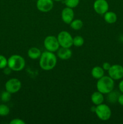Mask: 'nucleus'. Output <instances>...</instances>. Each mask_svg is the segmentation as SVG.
Here are the masks:
<instances>
[{"label":"nucleus","mask_w":123,"mask_h":124,"mask_svg":"<svg viewBox=\"0 0 123 124\" xmlns=\"http://www.w3.org/2000/svg\"><path fill=\"white\" fill-rule=\"evenodd\" d=\"M10 124H25V122L23 120L19 118H15L12 119L10 122Z\"/></svg>","instance_id":"obj_24"},{"label":"nucleus","mask_w":123,"mask_h":124,"mask_svg":"<svg viewBox=\"0 0 123 124\" xmlns=\"http://www.w3.org/2000/svg\"><path fill=\"white\" fill-rule=\"evenodd\" d=\"M42 52L41 50L36 47H33L29 48L27 52L28 56L31 59H37L40 58Z\"/></svg>","instance_id":"obj_15"},{"label":"nucleus","mask_w":123,"mask_h":124,"mask_svg":"<svg viewBox=\"0 0 123 124\" xmlns=\"http://www.w3.org/2000/svg\"><path fill=\"white\" fill-rule=\"evenodd\" d=\"M54 1H57V2H59V1H63V0H53Z\"/></svg>","instance_id":"obj_29"},{"label":"nucleus","mask_w":123,"mask_h":124,"mask_svg":"<svg viewBox=\"0 0 123 124\" xmlns=\"http://www.w3.org/2000/svg\"><path fill=\"white\" fill-rule=\"evenodd\" d=\"M91 75L94 78L99 79L104 76V70L100 66H95L91 70Z\"/></svg>","instance_id":"obj_16"},{"label":"nucleus","mask_w":123,"mask_h":124,"mask_svg":"<svg viewBox=\"0 0 123 124\" xmlns=\"http://www.w3.org/2000/svg\"><path fill=\"white\" fill-rule=\"evenodd\" d=\"M22 83L19 79L17 78H11L5 84V89L12 94L17 93L20 90Z\"/></svg>","instance_id":"obj_7"},{"label":"nucleus","mask_w":123,"mask_h":124,"mask_svg":"<svg viewBox=\"0 0 123 124\" xmlns=\"http://www.w3.org/2000/svg\"><path fill=\"white\" fill-rule=\"evenodd\" d=\"M70 27L74 30H79L83 27V23L81 19H73L72 21L69 24Z\"/></svg>","instance_id":"obj_17"},{"label":"nucleus","mask_w":123,"mask_h":124,"mask_svg":"<svg viewBox=\"0 0 123 124\" xmlns=\"http://www.w3.org/2000/svg\"><path fill=\"white\" fill-rule=\"evenodd\" d=\"M114 87V80L109 76H103L96 82V89L103 94H107L113 91Z\"/></svg>","instance_id":"obj_2"},{"label":"nucleus","mask_w":123,"mask_h":124,"mask_svg":"<svg viewBox=\"0 0 123 124\" xmlns=\"http://www.w3.org/2000/svg\"><path fill=\"white\" fill-rule=\"evenodd\" d=\"M117 15L112 11H107L104 14V19L107 23L110 24H114L117 21Z\"/></svg>","instance_id":"obj_14"},{"label":"nucleus","mask_w":123,"mask_h":124,"mask_svg":"<svg viewBox=\"0 0 123 124\" xmlns=\"http://www.w3.org/2000/svg\"><path fill=\"white\" fill-rule=\"evenodd\" d=\"M63 1L65 6L71 8H75L80 3V0H63Z\"/></svg>","instance_id":"obj_19"},{"label":"nucleus","mask_w":123,"mask_h":124,"mask_svg":"<svg viewBox=\"0 0 123 124\" xmlns=\"http://www.w3.org/2000/svg\"><path fill=\"white\" fill-rule=\"evenodd\" d=\"M12 93H9L7 91H5V92H2L1 94V96H0V98H1V101H2L4 102H7L10 101L11 99V98H12Z\"/></svg>","instance_id":"obj_22"},{"label":"nucleus","mask_w":123,"mask_h":124,"mask_svg":"<svg viewBox=\"0 0 123 124\" xmlns=\"http://www.w3.org/2000/svg\"><path fill=\"white\" fill-rule=\"evenodd\" d=\"M43 45L47 51L53 53L57 52L60 48L57 38L53 35L47 36L43 41Z\"/></svg>","instance_id":"obj_6"},{"label":"nucleus","mask_w":123,"mask_h":124,"mask_svg":"<svg viewBox=\"0 0 123 124\" xmlns=\"http://www.w3.org/2000/svg\"><path fill=\"white\" fill-rule=\"evenodd\" d=\"M0 102H1V98H0Z\"/></svg>","instance_id":"obj_30"},{"label":"nucleus","mask_w":123,"mask_h":124,"mask_svg":"<svg viewBox=\"0 0 123 124\" xmlns=\"http://www.w3.org/2000/svg\"><path fill=\"white\" fill-rule=\"evenodd\" d=\"M10 113V108L5 104H0V116H6Z\"/></svg>","instance_id":"obj_20"},{"label":"nucleus","mask_w":123,"mask_h":124,"mask_svg":"<svg viewBox=\"0 0 123 124\" xmlns=\"http://www.w3.org/2000/svg\"><path fill=\"white\" fill-rule=\"evenodd\" d=\"M111 65H111L110 63L107 62H104L103 64H102V67L104 71H108L110 69V68Z\"/></svg>","instance_id":"obj_25"},{"label":"nucleus","mask_w":123,"mask_h":124,"mask_svg":"<svg viewBox=\"0 0 123 124\" xmlns=\"http://www.w3.org/2000/svg\"><path fill=\"white\" fill-rule=\"evenodd\" d=\"M57 56L53 52L45 51L42 52L39 58V66L45 71L51 70L56 66Z\"/></svg>","instance_id":"obj_1"},{"label":"nucleus","mask_w":123,"mask_h":124,"mask_svg":"<svg viewBox=\"0 0 123 124\" xmlns=\"http://www.w3.org/2000/svg\"><path fill=\"white\" fill-rule=\"evenodd\" d=\"M118 102L121 105L123 106V93L121 94H119L118 99Z\"/></svg>","instance_id":"obj_27"},{"label":"nucleus","mask_w":123,"mask_h":124,"mask_svg":"<svg viewBox=\"0 0 123 124\" xmlns=\"http://www.w3.org/2000/svg\"><path fill=\"white\" fill-rule=\"evenodd\" d=\"M95 114L100 120L103 121H108L112 116V111L109 107L104 104H101L96 106Z\"/></svg>","instance_id":"obj_4"},{"label":"nucleus","mask_w":123,"mask_h":124,"mask_svg":"<svg viewBox=\"0 0 123 124\" xmlns=\"http://www.w3.org/2000/svg\"></svg>","instance_id":"obj_31"},{"label":"nucleus","mask_w":123,"mask_h":124,"mask_svg":"<svg viewBox=\"0 0 123 124\" xmlns=\"http://www.w3.org/2000/svg\"><path fill=\"white\" fill-rule=\"evenodd\" d=\"M84 43V39L82 36L77 35L73 38V46L77 47H82Z\"/></svg>","instance_id":"obj_18"},{"label":"nucleus","mask_w":123,"mask_h":124,"mask_svg":"<svg viewBox=\"0 0 123 124\" xmlns=\"http://www.w3.org/2000/svg\"><path fill=\"white\" fill-rule=\"evenodd\" d=\"M57 39L60 47L65 48H71L73 46V37L66 30L61 31L58 34Z\"/></svg>","instance_id":"obj_5"},{"label":"nucleus","mask_w":123,"mask_h":124,"mask_svg":"<svg viewBox=\"0 0 123 124\" xmlns=\"http://www.w3.org/2000/svg\"><path fill=\"white\" fill-rule=\"evenodd\" d=\"M109 4L106 0H95L93 5L94 11L97 14L104 15L109 10Z\"/></svg>","instance_id":"obj_10"},{"label":"nucleus","mask_w":123,"mask_h":124,"mask_svg":"<svg viewBox=\"0 0 123 124\" xmlns=\"http://www.w3.org/2000/svg\"><path fill=\"white\" fill-rule=\"evenodd\" d=\"M12 70L8 66H7L4 69H3V73L6 75H9L11 73V72H12Z\"/></svg>","instance_id":"obj_26"},{"label":"nucleus","mask_w":123,"mask_h":124,"mask_svg":"<svg viewBox=\"0 0 123 124\" xmlns=\"http://www.w3.org/2000/svg\"><path fill=\"white\" fill-rule=\"evenodd\" d=\"M113 91H112V92L107 94H108V96H107V100L110 102H115L118 101V97L119 96V94L115 93V92H113Z\"/></svg>","instance_id":"obj_21"},{"label":"nucleus","mask_w":123,"mask_h":124,"mask_svg":"<svg viewBox=\"0 0 123 124\" xmlns=\"http://www.w3.org/2000/svg\"><path fill=\"white\" fill-rule=\"evenodd\" d=\"M118 87H119V90L122 93H123V79L119 82V85H118Z\"/></svg>","instance_id":"obj_28"},{"label":"nucleus","mask_w":123,"mask_h":124,"mask_svg":"<svg viewBox=\"0 0 123 124\" xmlns=\"http://www.w3.org/2000/svg\"><path fill=\"white\" fill-rule=\"evenodd\" d=\"M62 19L65 24H69L74 18V12L73 8L66 7L62 11Z\"/></svg>","instance_id":"obj_11"},{"label":"nucleus","mask_w":123,"mask_h":124,"mask_svg":"<svg viewBox=\"0 0 123 124\" xmlns=\"http://www.w3.org/2000/svg\"><path fill=\"white\" fill-rule=\"evenodd\" d=\"M109 76L114 81L121 79L123 78V66L119 64H114L111 65L108 70Z\"/></svg>","instance_id":"obj_8"},{"label":"nucleus","mask_w":123,"mask_h":124,"mask_svg":"<svg viewBox=\"0 0 123 124\" xmlns=\"http://www.w3.org/2000/svg\"><path fill=\"white\" fill-rule=\"evenodd\" d=\"M7 66V59L4 55L0 54V69H3Z\"/></svg>","instance_id":"obj_23"},{"label":"nucleus","mask_w":123,"mask_h":124,"mask_svg":"<svg viewBox=\"0 0 123 124\" xmlns=\"http://www.w3.org/2000/svg\"><path fill=\"white\" fill-rule=\"evenodd\" d=\"M57 55L58 58L62 60H68L70 59L72 55V50L70 48H65V47H60L57 51Z\"/></svg>","instance_id":"obj_12"},{"label":"nucleus","mask_w":123,"mask_h":124,"mask_svg":"<svg viewBox=\"0 0 123 124\" xmlns=\"http://www.w3.org/2000/svg\"><path fill=\"white\" fill-rule=\"evenodd\" d=\"M7 66L12 71H21L25 66V59L19 54H13L7 59Z\"/></svg>","instance_id":"obj_3"},{"label":"nucleus","mask_w":123,"mask_h":124,"mask_svg":"<svg viewBox=\"0 0 123 124\" xmlns=\"http://www.w3.org/2000/svg\"><path fill=\"white\" fill-rule=\"evenodd\" d=\"M90 99H91V101L93 104L96 106V105H100L103 102L104 100V94L102 93L97 90L92 94L91 96H90Z\"/></svg>","instance_id":"obj_13"},{"label":"nucleus","mask_w":123,"mask_h":124,"mask_svg":"<svg viewBox=\"0 0 123 124\" xmlns=\"http://www.w3.org/2000/svg\"><path fill=\"white\" fill-rule=\"evenodd\" d=\"M53 0H37L36 7L37 10L42 13H47L53 9L54 7Z\"/></svg>","instance_id":"obj_9"}]
</instances>
